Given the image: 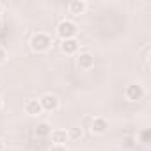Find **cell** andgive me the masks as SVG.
I'll return each instance as SVG.
<instances>
[{
    "instance_id": "1",
    "label": "cell",
    "mask_w": 151,
    "mask_h": 151,
    "mask_svg": "<svg viewBox=\"0 0 151 151\" xmlns=\"http://www.w3.org/2000/svg\"><path fill=\"white\" fill-rule=\"evenodd\" d=\"M52 45H53V39H52V36L46 34V32H36V34L30 37V48H32V52H36V53H45V52H48V50L52 48Z\"/></svg>"
},
{
    "instance_id": "2",
    "label": "cell",
    "mask_w": 151,
    "mask_h": 151,
    "mask_svg": "<svg viewBox=\"0 0 151 151\" xmlns=\"http://www.w3.org/2000/svg\"><path fill=\"white\" fill-rule=\"evenodd\" d=\"M77 32H78V27H77V23L71 22V20H62V22L57 25V36H59L62 41L73 39L75 36H77Z\"/></svg>"
},
{
    "instance_id": "3",
    "label": "cell",
    "mask_w": 151,
    "mask_h": 151,
    "mask_svg": "<svg viewBox=\"0 0 151 151\" xmlns=\"http://www.w3.org/2000/svg\"><path fill=\"white\" fill-rule=\"evenodd\" d=\"M124 96L128 101H140L144 96H146V89L144 86L140 84H130L126 89H124Z\"/></svg>"
},
{
    "instance_id": "4",
    "label": "cell",
    "mask_w": 151,
    "mask_h": 151,
    "mask_svg": "<svg viewBox=\"0 0 151 151\" xmlns=\"http://www.w3.org/2000/svg\"><path fill=\"white\" fill-rule=\"evenodd\" d=\"M39 103H41V109L43 110H46V112H55L57 109H59V98L55 96V94H52V93H46V94H43L41 98H39Z\"/></svg>"
},
{
    "instance_id": "5",
    "label": "cell",
    "mask_w": 151,
    "mask_h": 151,
    "mask_svg": "<svg viewBox=\"0 0 151 151\" xmlns=\"http://www.w3.org/2000/svg\"><path fill=\"white\" fill-rule=\"evenodd\" d=\"M77 64H78L80 69H86V71L87 69H93L94 68V55L91 52H82L77 57Z\"/></svg>"
},
{
    "instance_id": "6",
    "label": "cell",
    "mask_w": 151,
    "mask_h": 151,
    "mask_svg": "<svg viewBox=\"0 0 151 151\" xmlns=\"http://www.w3.org/2000/svg\"><path fill=\"white\" fill-rule=\"evenodd\" d=\"M109 130V121L105 117H94L91 121V133L94 135H103Z\"/></svg>"
},
{
    "instance_id": "7",
    "label": "cell",
    "mask_w": 151,
    "mask_h": 151,
    "mask_svg": "<svg viewBox=\"0 0 151 151\" xmlns=\"http://www.w3.org/2000/svg\"><path fill=\"white\" fill-rule=\"evenodd\" d=\"M68 11L71 14H84L87 11V2L86 0H71V2L68 4Z\"/></svg>"
},
{
    "instance_id": "8",
    "label": "cell",
    "mask_w": 151,
    "mask_h": 151,
    "mask_svg": "<svg viewBox=\"0 0 151 151\" xmlns=\"http://www.w3.org/2000/svg\"><path fill=\"white\" fill-rule=\"evenodd\" d=\"M78 48H80V43L77 41V39H66V41H62L60 43V50L66 53V55H75L78 52Z\"/></svg>"
},
{
    "instance_id": "9",
    "label": "cell",
    "mask_w": 151,
    "mask_h": 151,
    "mask_svg": "<svg viewBox=\"0 0 151 151\" xmlns=\"http://www.w3.org/2000/svg\"><path fill=\"white\" fill-rule=\"evenodd\" d=\"M50 137H52L53 146H66V142H68V132L66 130H52Z\"/></svg>"
},
{
    "instance_id": "10",
    "label": "cell",
    "mask_w": 151,
    "mask_h": 151,
    "mask_svg": "<svg viewBox=\"0 0 151 151\" xmlns=\"http://www.w3.org/2000/svg\"><path fill=\"white\" fill-rule=\"evenodd\" d=\"M25 112H27L29 116H39V114L43 112L39 100H29V101L25 103Z\"/></svg>"
},
{
    "instance_id": "11",
    "label": "cell",
    "mask_w": 151,
    "mask_h": 151,
    "mask_svg": "<svg viewBox=\"0 0 151 151\" xmlns=\"http://www.w3.org/2000/svg\"><path fill=\"white\" fill-rule=\"evenodd\" d=\"M50 133H52V126H50V123L43 121V123L37 124V128H36V135H37L39 139H46V137H50Z\"/></svg>"
},
{
    "instance_id": "12",
    "label": "cell",
    "mask_w": 151,
    "mask_h": 151,
    "mask_svg": "<svg viewBox=\"0 0 151 151\" xmlns=\"http://www.w3.org/2000/svg\"><path fill=\"white\" fill-rule=\"evenodd\" d=\"M84 137V130L80 126H71L68 130V140H80Z\"/></svg>"
},
{
    "instance_id": "13",
    "label": "cell",
    "mask_w": 151,
    "mask_h": 151,
    "mask_svg": "<svg viewBox=\"0 0 151 151\" xmlns=\"http://www.w3.org/2000/svg\"><path fill=\"white\" fill-rule=\"evenodd\" d=\"M121 146H123L124 149H132V147H135V137H123Z\"/></svg>"
},
{
    "instance_id": "14",
    "label": "cell",
    "mask_w": 151,
    "mask_h": 151,
    "mask_svg": "<svg viewBox=\"0 0 151 151\" xmlns=\"http://www.w3.org/2000/svg\"><path fill=\"white\" fill-rule=\"evenodd\" d=\"M7 57H9L7 50H6L4 46H0V64H2V62H6V60H7Z\"/></svg>"
},
{
    "instance_id": "15",
    "label": "cell",
    "mask_w": 151,
    "mask_h": 151,
    "mask_svg": "<svg viewBox=\"0 0 151 151\" xmlns=\"http://www.w3.org/2000/svg\"><path fill=\"white\" fill-rule=\"evenodd\" d=\"M140 142H149V132L147 130H144V132H140Z\"/></svg>"
},
{
    "instance_id": "16",
    "label": "cell",
    "mask_w": 151,
    "mask_h": 151,
    "mask_svg": "<svg viewBox=\"0 0 151 151\" xmlns=\"http://www.w3.org/2000/svg\"><path fill=\"white\" fill-rule=\"evenodd\" d=\"M48 151H68V147L66 146H52Z\"/></svg>"
},
{
    "instance_id": "17",
    "label": "cell",
    "mask_w": 151,
    "mask_h": 151,
    "mask_svg": "<svg viewBox=\"0 0 151 151\" xmlns=\"http://www.w3.org/2000/svg\"><path fill=\"white\" fill-rule=\"evenodd\" d=\"M4 147H6V144H4V140L0 139V151H4Z\"/></svg>"
},
{
    "instance_id": "18",
    "label": "cell",
    "mask_w": 151,
    "mask_h": 151,
    "mask_svg": "<svg viewBox=\"0 0 151 151\" xmlns=\"http://www.w3.org/2000/svg\"><path fill=\"white\" fill-rule=\"evenodd\" d=\"M2 107H4V103H2V98H0V110H2Z\"/></svg>"
},
{
    "instance_id": "19",
    "label": "cell",
    "mask_w": 151,
    "mask_h": 151,
    "mask_svg": "<svg viewBox=\"0 0 151 151\" xmlns=\"http://www.w3.org/2000/svg\"><path fill=\"white\" fill-rule=\"evenodd\" d=\"M0 30H2V20H0Z\"/></svg>"
},
{
    "instance_id": "20",
    "label": "cell",
    "mask_w": 151,
    "mask_h": 151,
    "mask_svg": "<svg viewBox=\"0 0 151 151\" xmlns=\"http://www.w3.org/2000/svg\"><path fill=\"white\" fill-rule=\"evenodd\" d=\"M0 13H2V2H0Z\"/></svg>"
}]
</instances>
